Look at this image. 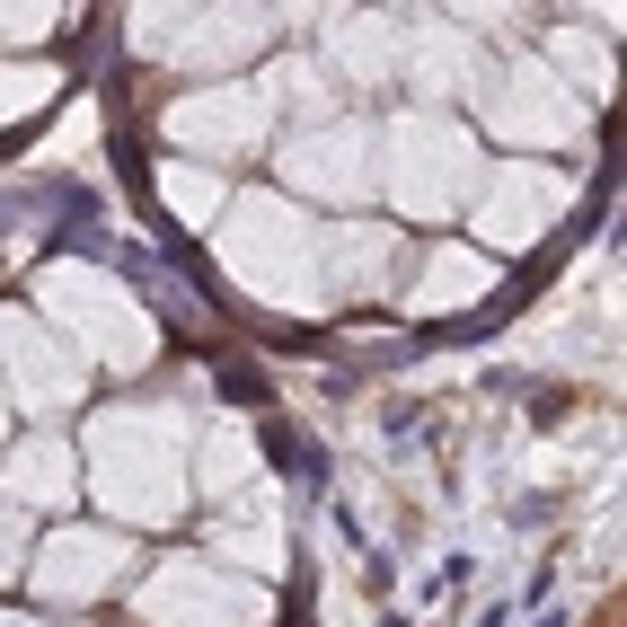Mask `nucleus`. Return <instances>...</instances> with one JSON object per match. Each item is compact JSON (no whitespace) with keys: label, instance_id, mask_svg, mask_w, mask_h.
Masks as SVG:
<instances>
[{"label":"nucleus","instance_id":"nucleus-1","mask_svg":"<svg viewBox=\"0 0 627 627\" xmlns=\"http://www.w3.org/2000/svg\"><path fill=\"white\" fill-rule=\"evenodd\" d=\"M266 451H275L284 469H301V477H327V469H318V451L301 442V433H292V424H266Z\"/></svg>","mask_w":627,"mask_h":627},{"label":"nucleus","instance_id":"nucleus-2","mask_svg":"<svg viewBox=\"0 0 627 627\" xmlns=\"http://www.w3.org/2000/svg\"><path fill=\"white\" fill-rule=\"evenodd\" d=\"M222 389H230V398H266V380H257L248 362H222Z\"/></svg>","mask_w":627,"mask_h":627}]
</instances>
